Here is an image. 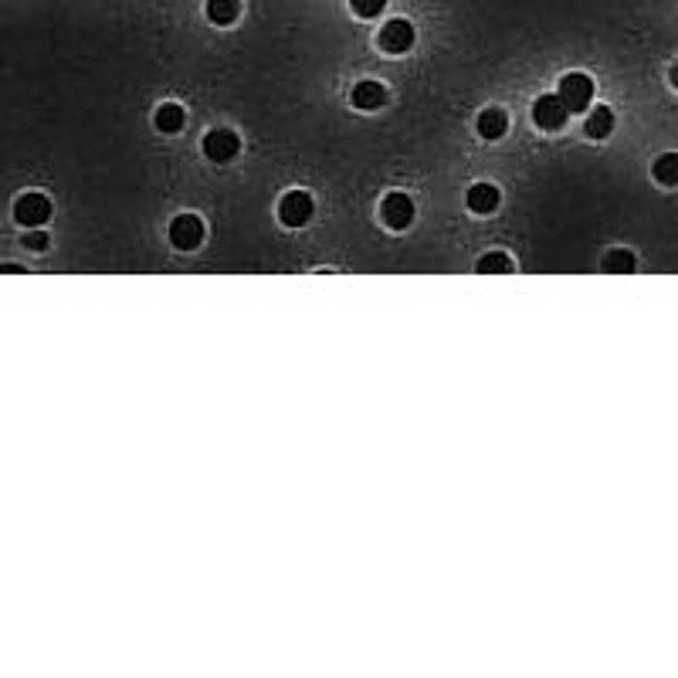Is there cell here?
Listing matches in <instances>:
<instances>
[{
  "label": "cell",
  "instance_id": "obj_17",
  "mask_svg": "<svg viewBox=\"0 0 678 678\" xmlns=\"http://www.w3.org/2000/svg\"><path fill=\"white\" fill-rule=\"evenodd\" d=\"M512 269V261H509V254L503 252H492V254H485L482 261H479V271L482 275H503V271Z\"/></svg>",
  "mask_w": 678,
  "mask_h": 678
},
{
  "label": "cell",
  "instance_id": "obj_7",
  "mask_svg": "<svg viewBox=\"0 0 678 678\" xmlns=\"http://www.w3.org/2000/svg\"><path fill=\"white\" fill-rule=\"evenodd\" d=\"M410 44H414V27H410L407 20H387V24H384L380 48H384L387 55H404V51H410Z\"/></svg>",
  "mask_w": 678,
  "mask_h": 678
},
{
  "label": "cell",
  "instance_id": "obj_3",
  "mask_svg": "<svg viewBox=\"0 0 678 678\" xmlns=\"http://www.w3.org/2000/svg\"><path fill=\"white\" fill-rule=\"evenodd\" d=\"M170 241H174L180 252H194L197 245L204 241V221L197 214H180L170 224Z\"/></svg>",
  "mask_w": 678,
  "mask_h": 678
},
{
  "label": "cell",
  "instance_id": "obj_21",
  "mask_svg": "<svg viewBox=\"0 0 678 678\" xmlns=\"http://www.w3.org/2000/svg\"><path fill=\"white\" fill-rule=\"evenodd\" d=\"M672 85H675V89H678V61H675V65H672Z\"/></svg>",
  "mask_w": 678,
  "mask_h": 678
},
{
  "label": "cell",
  "instance_id": "obj_2",
  "mask_svg": "<svg viewBox=\"0 0 678 678\" xmlns=\"http://www.w3.org/2000/svg\"><path fill=\"white\" fill-rule=\"evenodd\" d=\"M312 211H316V204H312V197L306 194V191H292V194H285L282 204H278V217H282V224H289V228L309 224Z\"/></svg>",
  "mask_w": 678,
  "mask_h": 678
},
{
  "label": "cell",
  "instance_id": "obj_11",
  "mask_svg": "<svg viewBox=\"0 0 678 678\" xmlns=\"http://www.w3.org/2000/svg\"><path fill=\"white\" fill-rule=\"evenodd\" d=\"M475 129L482 139H503L505 129H509V116H505L503 109H485L479 122H475Z\"/></svg>",
  "mask_w": 678,
  "mask_h": 678
},
{
  "label": "cell",
  "instance_id": "obj_9",
  "mask_svg": "<svg viewBox=\"0 0 678 678\" xmlns=\"http://www.w3.org/2000/svg\"><path fill=\"white\" fill-rule=\"evenodd\" d=\"M387 102V89L380 82H360L353 89V105L356 109H380Z\"/></svg>",
  "mask_w": 678,
  "mask_h": 678
},
{
  "label": "cell",
  "instance_id": "obj_16",
  "mask_svg": "<svg viewBox=\"0 0 678 678\" xmlns=\"http://www.w3.org/2000/svg\"><path fill=\"white\" fill-rule=\"evenodd\" d=\"M635 254L631 252H624V248H614V252H607V258H604V269L607 271H620V275H627V271H635Z\"/></svg>",
  "mask_w": 678,
  "mask_h": 678
},
{
  "label": "cell",
  "instance_id": "obj_6",
  "mask_svg": "<svg viewBox=\"0 0 678 678\" xmlns=\"http://www.w3.org/2000/svg\"><path fill=\"white\" fill-rule=\"evenodd\" d=\"M238 150H241V143H238V136L231 129H211L204 136V156L214 160V163H231Z\"/></svg>",
  "mask_w": 678,
  "mask_h": 678
},
{
  "label": "cell",
  "instance_id": "obj_14",
  "mask_svg": "<svg viewBox=\"0 0 678 678\" xmlns=\"http://www.w3.org/2000/svg\"><path fill=\"white\" fill-rule=\"evenodd\" d=\"M183 109L180 105H174V102H167V105H160L156 109V126L163 129V133H180L183 129Z\"/></svg>",
  "mask_w": 678,
  "mask_h": 678
},
{
  "label": "cell",
  "instance_id": "obj_1",
  "mask_svg": "<svg viewBox=\"0 0 678 678\" xmlns=\"http://www.w3.org/2000/svg\"><path fill=\"white\" fill-rule=\"evenodd\" d=\"M557 96L563 98V105H566L570 113H583V109L590 105V98H594V78L573 72V75H566L560 82V92H557Z\"/></svg>",
  "mask_w": 678,
  "mask_h": 678
},
{
  "label": "cell",
  "instance_id": "obj_10",
  "mask_svg": "<svg viewBox=\"0 0 678 678\" xmlns=\"http://www.w3.org/2000/svg\"><path fill=\"white\" fill-rule=\"evenodd\" d=\"M468 207L475 214H492L499 207V187H492V183H475L471 191H468Z\"/></svg>",
  "mask_w": 678,
  "mask_h": 678
},
{
  "label": "cell",
  "instance_id": "obj_15",
  "mask_svg": "<svg viewBox=\"0 0 678 678\" xmlns=\"http://www.w3.org/2000/svg\"><path fill=\"white\" fill-rule=\"evenodd\" d=\"M655 180L659 183H665V187H675L678 183V153H665L655 160Z\"/></svg>",
  "mask_w": 678,
  "mask_h": 678
},
{
  "label": "cell",
  "instance_id": "obj_18",
  "mask_svg": "<svg viewBox=\"0 0 678 678\" xmlns=\"http://www.w3.org/2000/svg\"><path fill=\"white\" fill-rule=\"evenodd\" d=\"M349 7H353V14H360V18H377V14L387 7V0H349Z\"/></svg>",
  "mask_w": 678,
  "mask_h": 678
},
{
  "label": "cell",
  "instance_id": "obj_19",
  "mask_svg": "<svg viewBox=\"0 0 678 678\" xmlns=\"http://www.w3.org/2000/svg\"><path fill=\"white\" fill-rule=\"evenodd\" d=\"M24 245H27V248H35V252H41V248L48 245V234H44V231H31V234H24Z\"/></svg>",
  "mask_w": 678,
  "mask_h": 678
},
{
  "label": "cell",
  "instance_id": "obj_13",
  "mask_svg": "<svg viewBox=\"0 0 678 678\" xmlns=\"http://www.w3.org/2000/svg\"><path fill=\"white\" fill-rule=\"evenodd\" d=\"M583 129H587L590 139H604V136L614 129V113H611L607 105H597V109L587 116V126H583Z\"/></svg>",
  "mask_w": 678,
  "mask_h": 678
},
{
  "label": "cell",
  "instance_id": "obj_12",
  "mask_svg": "<svg viewBox=\"0 0 678 678\" xmlns=\"http://www.w3.org/2000/svg\"><path fill=\"white\" fill-rule=\"evenodd\" d=\"M207 18L221 27H228L241 18V0H207Z\"/></svg>",
  "mask_w": 678,
  "mask_h": 678
},
{
  "label": "cell",
  "instance_id": "obj_8",
  "mask_svg": "<svg viewBox=\"0 0 678 678\" xmlns=\"http://www.w3.org/2000/svg\"><path fill=\"white\" fill-rule=\"evenodd\" d=\"M380 214H384V224H387V228L401 231V228H407V224L414 221V200L407 194H387Z\"/></svg>",
  "mask_w": 678,
  "mask_h": 678
},
{
  "label": "cell",
  "instance_id": "obj_4",
  "mask_svg": "<svg viewBox=\"0 0 678 678\" xmlns=\"http://www.w3.org/2000/svg\"><path fill=\"white\" fill-rule=\"evenodd\" d=\"M566 116H570V109L563 105L560 96H540L536 98V105H533V119H536V126L546 129V133H557V129H563Z\"/></svg>",
  "mask_w": 678,
  "mask_h": 678
},
{
  "label": "cell",
  "instance_id": "obj_5",
  "mask_svg": "<svg viewBox=\"0 0 678 678\" xmlns=\"http://www.w3.org/2000/svg\"><path fill=\"white\" fill-rule=\"evenodd\" d=\"M14 217L24 228H41L48 217H51V200L44 194H24L14 204Z\"/></svg>",
  "mask_w": 678,
  "mask_h": 678
},
{
  "label": "cell",
  "instance_id": "obj_20",
  "mask_svg": "<svg viewBox=\"0 0 678 678\" xmlns=\"http://www.w3.org/2000/svg\"><path fill=\"white\" fill-rule=\"evenodd\" d=\"M0 271H4V275H11V271H24V269H20V265H0Z\"/></svg>",
  "mask_w": 678,
  "mask_h": 678
}]
</instances>
